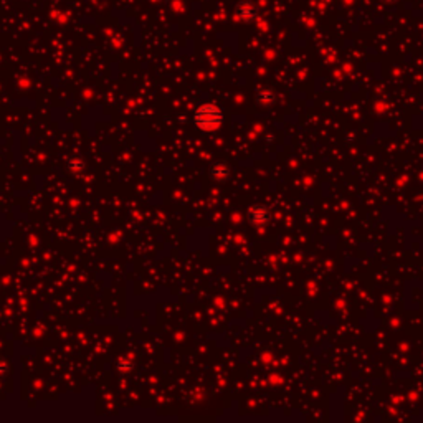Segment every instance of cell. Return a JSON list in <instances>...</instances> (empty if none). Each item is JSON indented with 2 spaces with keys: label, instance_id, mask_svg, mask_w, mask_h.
<instances>
[{
  "label": "cell",
  "instance_id": "obj_2",
  "mask_svg": "<svg viewBox=\"0 0 423 423\" xmlns=\"http://www.w3.org/2000/svg\"><path fill=\"white\" fill-rule=\"evenodd\" d=\"M208 174H210V177L213 178V180L222 182V180H225L226 177H228L230 170H228V167H226L223 162H217V164H213L212 167H210Z\"/></svg>",
  "mask_w": 423,
  "mask_h": 423
},
{
  "label": "cell",
  "instance_id": "obj_7",
  "mask_svg": "<svg viewBox=\"0 0 423 423\" xmlns=\"http://www.w3.org/2000/svg\"><path fill=\"white\" fill-rule=\"evenodd\" d=\"M5 372H7V364H5L2 359H0V375H4Z\"/></svg>",
  "mask_w": 423,
  "mask_h": 423
},
{
  "label": "cell",
  "instance_id": "obj_4",
  "mask_svg": "<svg viewBox=\"0 0 423 423\" xmlns=\"http://www.w3.org/2000/svg\"><path fill=\"white\" fill-rule=\"evenodd\" d=\"M256 14V10L253 5H248V4H241L240 7H238L236 10V15L240 17V19L243 20H250V19H253Z\"/></svg>",
  "mask_w": 423,
  "mask_h": 423
},
{
  "label": "cell",
  "instance_id": "obj_1",
  "mask_svg": "<svg viewBox=\"0 0 423 423\" xmlns=\"http://www.w3.org/2000/svg\"><path fill=\"white\" fill-rule=\"evenodd\" d=\"M194 121L199 129L205 131V133H212V131L222 126L223 112L215 104H200L194 112Z\"/></svg>",
  "mask_w": 423,
  "mask_h": 423
},
{
  "label": "cell",
  "instance_id": "obj_6",
  "mask_svg": "<svg viewBox=\"0 0 423 423\" xmlns=\"http://www.w3.org/2000/svg\"><path fill=\"white\" fill-rule=\"evenodd\" d=\"M83 169V162L80 159H73L70 162V170H73V172H81Z\"/></svg>",
  "mask_w": 423,
  "mask_h": 423
},
{
  "label": "cell",
  "instance_id": "obj_3",
  "mask_svg": "<svg viewBox=\"0 0 423 423\" xmlns=\"http://www.w3.org/2000/svg\"><path fill=\"white\" fill-rule=\"evenodd\" d=\"M250 222L255 225H263L268 222V212L261 207H255L250 212Z\"/></svg>",
  "mask_w": 423,
  "mask_h": 423
},
{
  "label": "cell",
  "instance_id": "obj_5",
  "mask_svg": "<svg viewBox=\"0 0 423 423\" xmlns=\"http://www.w3.org/2000/svg\"><path fill=\"white\" fill-rule=\"evenodd\" d=\"M133 366H134L133 359H126V357L119 359V362H117V369H119L121 372H129L131 369H133Z\"/></svg>",
  "mask_w": 423,
  "mask_h": 423
}]
</instances>
